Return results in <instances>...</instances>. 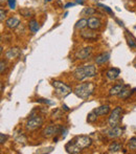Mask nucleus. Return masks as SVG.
Wrapping results in <instances>:
<instances>
[{
  "label": "nucleus",
  "instance_id": "nucleus-7",
  "mask_svg": "<svg viewBox=\"0 0 136 154\" xmlns=\"http://www.w3.org/2000/svg\"><path fill=\"white\" fill-rule=\"evenodd\" d=\"M122 134V129L119 127H111L109 130L106 131V135L110 138H116L119 137Z\"/></svg>",
  "mask_w": 136,
  "mask_h": 154
},
{
  "label": "nucleus",
  "instance_id": "nucleus-9",
  "mask_svg": "<svg viewBox=\"0 0 136 154\" xmlns=\"http://www.w3.org/2000/svg\"><path fill=\"white\" fill-rule=\"evenodd\" d=\"M81 37L85 40L88 41H95L98 38V35L96 32H93V29H90V31H83L81 32Z\"/></svg>",
  "mask_w": 136,
  "mask_h": 154
},
{
  "label": "nucleus",
  "instance_id": "nucleus-25",
  "mask_svg": "<svg viewBox=\"0 0 136 154\" xmlns=\"http://www.w3.org/2000/svg\"><path fill=\"white\" fill-rule=\"evenodd\" d=\"M127 40H128V44H129V46L130 47H132V48H135L136 47V43L134 42V40H133L132 38H129V37H127Z\"/></svg>",
  "mask_w": 136,
  "mask_h": 154
},
{
  "label": "nucleus",
  "instance_id": "nucleus-6",
  "mask_svg": "<svg viewBox=\"0 0 136 154\" xmlns=\"http://www.w3.org/2000/svg\"><path fill=\"white\" fill-rule=\"evenodd\" d=\"M102 26V21H101L100 18H96V17H90L88 19V27L90 29H93V31H96V29H101Z\"/></svg>",
  "mask_w": 136,
  "mask_h": 154
},
{
  "label": "nucleus",
  "instance_id": "nucleus-16",
  "mask_svg": "<svg viewBox=\"0 0 136 154\" xmlns=\"http://www.w3.org/2000/svg\"><path fill=\"white\" fill-rule=\"evenodd\" d=\"M120 150H122V146L117 142H113L109 145L108 147V152L110 153H115V152H119Z\"/></svg>",
  "mask_w": 136,
  "mask_h": 154
},
{
  "label": "nucleus",
  "instance_id": "nucleus-17",
  "mask_svg": "<svg viewBox=\"0 0 136 154\" xmlns=\"http://www.w3.org/2000/svg\"><path fill=\"white\" fill-rule=\"evenodd\" d=\"M120 73V70L118 68H111L109 69V70L107 71V78L110 80H115L118 78V75H119Z\"/></svg>",
  "mask_w": 136,
  "mask_h": 154
},
{
  "label": "nucleus",
  "instance_id": "nucleus-15",
  "mask_svg": "<svg viewBox=\"0 0 136 154\" xmlns=\"http://www.w3.org/2000/svg\"><path fill=\"white\" fill-rule=\"evenodd\" d=\"M21 54L20 49L18 48V47H14V48H11L8 49V51H6L5 56L8 59H14V58H17L19 55Z\"/></svg>",
  "mask_w": 136,
  "mask_h": 154
},
{
  "label": "nucleus",
  "instance_id": "nucleus-8",
  "mask_svg": "<svg viewBox=\"0 0 136 154\" xmlns=\"http://www.w3.org/2000/svg\"><path fill=\"white\" fill-rule=\"evenodd\" d=\"M92 53V47H85V48H82L81 51H79L77 53V58L80 60L87 59Z\"/></svg>",
  "mask_w": 136,
  "mask_h": 154
},
{
  "label": "nucleus",
  "instance_id": "nucleus-1",
  "mask_svg": "<svg viewBox=\"0 0 136 154\" xmlns=\"http://www.w3.org/2000/svg\"><path fill=\"white\" fill-rule=\"evenodd\" d=\"M91 144L92 142L90 140V137H88L86 135H80L77 136L74 140H70L65 146V149L68 153L77 154V153H81L83 149L90 147Z\"/></svg>",
  "mask_w": 136,
  "mask_h": 154
},
{
  "label": "nucleus",
  "instance_id": "nucleus-29",
  "mask_svg": "<svg viewBox=\"0 0 136 154\" xmlns=\"http://www.w3.org/2000/svg\"><path fill=\"white\" fill-rule=\"evenodd\" d=\"M0 15H1V16H0V20L1 21H3L4 20V18H5V12H3V10H0Z\"/></svg>",
  "mask_w": 136,
  "mask_h": 154
},
{
  "label": "nucleus",
  "instance_id": "nucleus-12",
  "mask_svg": "<svg viewBox=\"0 0 136 154\" xmlns=\"http://www.w3.org/2000/svg\"><path fill=\"white\" fill-rule=\"evenodd\" d=\"M73 75H74V78L77 80H79V81H82V80L86 79V75H85V70H84V67H77V69L74 70V72H73Z\"/></svg>",
  "mask_w": 136,
  "mask_h": 154
},
{
  "label": "nucleus",
  "instance_id": "nucleus-31",
  "mask_svg": "<svg viewBox=\"0 0 136 154\" xmlns=\"http://www.w3.org/2000/svg\"><path fill=\"white\" fill-rule=\"evenodd\" d=\"M0 138H1V140H0V143H1V144H3V143H4V140H5L6 138H8V136H6V135H4L3 133H1V134H0Z\"/></svg>",
  "mask_w": 136,
  "mask_h": 154
},
{
  "label": "nucleus",
  "instance_id": "nucleus-32",
  "mask_svg": "<svg viewBox=\"0 0 136 154\" xmlns=\"http://www.w3.org/2000/svg\"><path fill=\"white\" fill-rule=\"evenodd\" d=\"M74 4H75V3H72V2H69V3L66 4L65 8H70V6H73Z\"/></svg>",
  "mask_w": 136,
  "mask_h": 154
},
{
  "label": "nucleus",
  "instance_id": "nucleus-3",
  "mask_svg": "<svg viewBox=\"0 0 136 154\" xmlns=\"http://www.w3.org/2000/svg\"><path fill=\"white\" fill-rule=\"evenodd\" d=\"M122 112L124 111H122V107H116L111 112V114L109 116V120H108L110 127H118V125L120 124V121H122Z\"/></svg>",
  "mask_w": 136,
  "mask_h": 154
},
{
  "label": "nucleus",
  "instance_id": "nucleus-11",
  "mask_svg": "<svg viewBox=\"0 0 136 154\" xmlns=\"http://www.w3.org/2000/svg\"><path fill=\"white\" fill-rule=\"evenodd\" d=\"M84 67V70H85V75L87 78H93L96 75V69L93 65H85Z\"/></svg>",
  "mask_w": 136,
  "mask_h": 154
},
{
  "label": "nucleus",
  "instance_id": "nucleus-28",
  "mask_svg": "<svg viewBox=\"0 0 136 154\" xmlns=\"http://www.w3.org/2000/svg\"><path fill=\"white\" fill-rule=\"evenodd\" d=\"M98 5H100V6H102V8H103L104 10H105V11H106V12H107V13H109V14H111V15L113 14V13H112V11L110 10V8H108L107 5H103V4H98Z\"/></svg>",
  "mask_w": 136,
  "mask_h": 154
},
{
  "label": "nucleus",
  "instance_id": "nucleus-14",
  "mask_svg": "<svg viewBox=\"0 0 136 154\" xmlns=\"http://www.w3.org/2000/svg\"><path fill=\"white\" fill-rule=\"evenodd\" d=\"M58 129H59V128L56 127V126H48V127L43 131V136H44V137H50V136H53L55 133H57Z\"/></svg>",
  "mask_w": 136,
  "mask_h": 154
},
{
  "label": "nucleus",
  "instance_id": "nucleus-26",
  "mask_svg": "<svg viewBox=\"0 0 136 154\" xmlns=\"http://www.w3.org/2000/svg\"><path fill=\"white\" fill-rule=\"evenodd\" d=\"M8 3L11 10H15L16 8V0H8Z\"/></svg>",
  "mask_w": 136,
  "mask_h": 154
},
{
  "label": "nucleus",
  "instance_id": "nucleus-34",
  "mask_svg": "<svg viewBox=\"0 0 136 154\" xmlns=\"http://www.w3.org/2000/svg\"><path fill=\"white\" fill-rule=\"evenodd\" d=\"M1 2H3V0H1Z\"/></svg>",
  "mask_w": 136,
  "mask_h": 154
},
{
  "label": "nucleus",
  "instance_id": "nucleus-5",
  "mask_svg": "<svg viewBox=\"0 0 136 154\" xmlns=\"http://www.w3.org/2000/svg\"><path fill=\"white\" fill-rule=\"evenodd\" d=\"M43 125V120L40 118V116H35V118H32L31 120L27 121L26 125H25V128L29 131H33V130H36L37 128L41 127Z\"/></svg>",
  "mask_w": 136,
  "mask_h": 154
},
{
  "label": "nucleus",
  "instance_id": "nucleus-21",
  "mask_svg": "<svg viewBox=\"0 0 136 154\" xmlns=\"http://www.w3.org/2000/svg\"><path fill=\"white\" fill-rule=\"evenodd\" d=\"M86 26H88V20H86V19H80L75 24L77 29H84Z\"/></svg>",
  "mask_w": 136,
  "mask_h": 154
},
{
  "label": "nucleus",
  "instance_id": "nucleus-4",
  "mask_svg": "<svg viewBox=\"0 0 136 154\" xmlns=\"http://www.w3.org/2000/svg\"><path fill=\"white\" fill-rule=\"evenodd\" d=\"M53 86L55 87L57 94H58V95H60V97H64L68 95L69 93L71 92L70 87L66 85V84H64L63 82L53 81Z\"/></svg>",
  "mask_w": 136,
  "mask_h": 154
},
{
  "label": "nucleus",
  "instance_id": "nucleus-23",
  "mask_svg": "<svg viewBox=\"0 0 136 154\" xmlns=\"http://www.w3.org/2000/svg\"><path fill=\"white\" fill-rule=\"evenodd\" d=\"M98 116H96V114L94 113L93 111H92L91 113H89V114H88L87 121H88V122H89V123H91V122H94V121H95L96 119H98Z\"/></svg>",
  "mask_w": 136,
  "mask_h": 154
},
{
  "label": "nucleus",
  "instance_id": "nucleus-33",
  "mask_svg": "<svg viewBox=\"0 0 136 154\" xmlns=\"http://www.w3.org/2000/svg\"><path fill=\"white\" fill-rule=\"evenodd\" d=\"M75 1H77V3H80V4H83V2L85 1V0H75Z\"/></svg>",
  "mask_w": 136,
  "mask_h": 154
},
{
  "label": "nucleus",
  "instance_id": "nucleus-2",
  "mask_svg": "<svg viewBox=\"0 0 136 154\" xmlns=\"http://www.w3.org/2000/svg\"><path fill=\"white\" fill-rule=\"evenodd\" d=\"M94 91V85L90 82L88 83H83L80 84L75 87L74 93L81 99H87L92 94V92Z\"/></svg>",
  "mask_w": 136,
  "mask_h": 154
},
{
  "label": "nucleus",
  "instance_id": "nucleus-20",
  "mask_svg": "<svg viewBox=\"0 0 136 154\" xmlns=\"http://www.w3.org/2000/svg\"><path fill=\"white\" fill-rule=\"evenodd\" d=\"M29 29H31L32 32H37L39 31V29H40V26H39V23L37 22L36 20H34V19L29 21Z\"/></svg>",
  "mask_w": 136,
  "mask_h": 154
},
{
  "label": "nucleus",
  "instance_id": "nucleus-30",
  "mask_svg": "<svg viewBox=\"0 0 136 154\" xmlns=\"http://www.w3.org/2000/svg\"><path fill=\"white\" fill-rule=\"evenodd\" d=\"M0 71H1V73H3L4 69H5V63H4L3 61H1V63H0Z\"/></svg>",
  "mask_w": 136,
  "mask_h": 154
},
{
  "label": "nucleus",
  "instance_id": "nucleus-10",
  "mask_svg": "<svg viewBox=\"0 0 136 154\" xmlns=\"http://www.w3.org/2000/svg\"><path fill=\"white\" fill-rule=\"evenodd\" d=\"M20 24V20H19L18 18H16V17H11V18H8V20L5 21V25L6 27H8V29H16L18 25Z\"/></svg>",
  "mask_w": 136,
  "mask_h": 154
},
{
  "label": "nucleus",
  "instance_id": "nucleus-13",
  "mask_svg": "<svg viewBox=\"0 0 136 154\" xmlns=\"http://www.w3.org/2000/svg\"><path fill=\"white\" fill-rule=\"evenodd\" d=\"M110 111V107L108 105H103L100 106V107L95 108L93 110V112L96 114V116H105V114H108Z\"/></svg>",
  "mask_w": 136,
  "mask_h": 154
},
{
  "label": "nucleus",
  "instance_id": "nucleus-18",
  "mask_svg": "<svg viewBox=\"0 0 136 154\" xmlns=\"http://www.w3.org/2000/svg\"><path fill=\"white\" fill-rule=\"evenodd\" d=\"M110 58V54L108 53H104L102 55H100L98 57H96L95 59V63L96 64H104V63H106L109 60Z\"/></svg>",
  "mask_w": 136,
  "mask_h": 154
},
{
  "label": "nucleus",
  "instance_id": "nucleus-19",
  "mask_svg": "<svg viewBox=\"0 0 136 154\" xmlns=\"http://www.w3.org/2000/svg\"><path fill=\"white\" fill-rule=\"evenodd\" d=\"M125 86L122 85H115L113 86V87L110 89V94L111 95H118L120 92H122V90L124 89Z\"/></svg>",
  "mask_w": 136,
  "mask_h": 154
},
{
  "label": "nucleus",
  "instance_id": "nucleus-27",
  "mask_svg": "<svg viewBox=\"0 0 136 154\" xmlns=\"http://www.w3.org/2000/svg\"><path fill=\"white\" fill-rule=\"evenodd\" d=\"M38 102H41V103H45V104H48V105H53V102L51 101H48V100H45V99H40L38 100Z\"/></svg>",
  "mask_w": 136,
  "mask_h": 154
},
{
  "label": "nucleus",
  "instance_id": "nucleus-22",
  "mask_svg": "<svg viewBox=\"0 0 136 154\" xmlns=\"http://www.w3.org/2000/svg\"><path fill=\"white\" fill-rule=\"evenodd\" d=\"M128 147L130 150L136 151V136L135 137L130 138V140H129V143H128Z\"/></svg>",
  "mask_w": 136,
  "mask_h": 154
},
{
  "label": "nucleus",
  "instance_id": "nucleus-24",
  "mask_svg": "<svg viewBox=\"0 0 136 154\" xmlns=\"http://www.w3.org/2000/svg\"><path fill=\"white\" fill-rule=\"evenodd\" d=\"M83 13L85 15H87V16H92V15L95 13V10H94V8H85Z\"/></svg>",
  "mask_w": 136,
  "mask_h": 154
}]
</instances>
